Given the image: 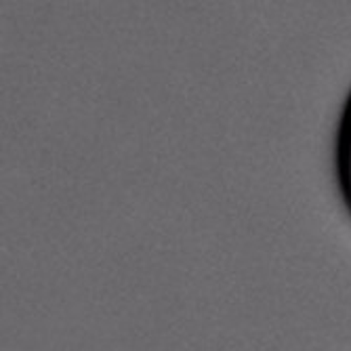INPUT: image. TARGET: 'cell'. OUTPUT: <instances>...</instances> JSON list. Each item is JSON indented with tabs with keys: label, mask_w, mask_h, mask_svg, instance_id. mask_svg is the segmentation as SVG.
Listing matches in <instances>:
<instances>
[{
	"label": "cell",
	"mask_w": 351,
	"mask_h": 351,
	"mask_svg": "<svg viewBox=\"0 0 351 351\" xmlns=\"http://www.w3.org/2000/svg\"><path fill=\"white\" fill-rule=\"evenodd\" d=\"M337 181L343 204L351 217V93L345 101L337 135Z\"/></svg>",
	"instance_id": "6da1fadb"
}]
</instances>
